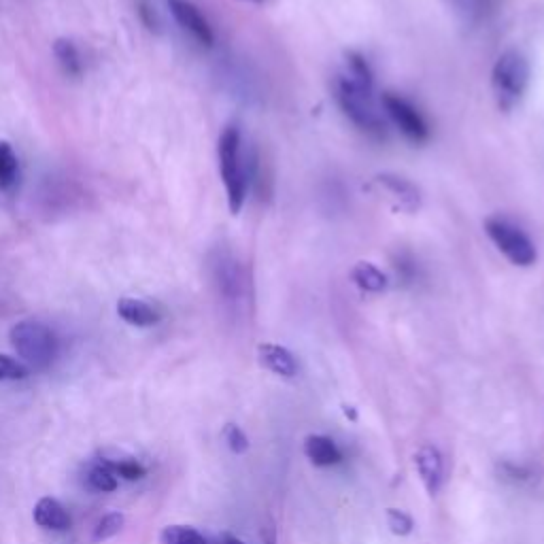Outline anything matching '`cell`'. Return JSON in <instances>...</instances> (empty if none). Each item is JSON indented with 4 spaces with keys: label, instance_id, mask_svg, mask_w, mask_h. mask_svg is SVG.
Here are the masks:
<instances>
[{
    "label": "cell",
    "instance_id": "obj_1",
    "mask_svg": "<svg viewBox=\"0 0 544 544\" xmlns=\"http://www.w3.org/2000/svg\"><path fill=\"white\" fill-rule=\"evenodd\" d=\"M332 92L338 109L343 111V115L357 130L374 141H387L389 124L381 105H377V100H374V92L357 85L345 73H338L334 77Z\"/></svg>",
    "mask_w": 544,
    "mask_h": 544
},
{
    "label": "cell",
    "instance_id": "obj_2",
    "mask_svg": "<svg viewBox=\"0 0 544 544\" xmlns=\"http://www.w3.org/2000/svg\"><path fill=\"white\" fill-rule=\"evenodd\" d=\"M219 175L226 187L228 209L232 215H238L245 207L249 190V170L243 156V134L241 128L230 124L224 128L217 143Z\"/></svg>",
    "mask_w": 544,
    "mask_h": 544
},
{
    "label": "cell",
    "instance_id": "obj_3",
    "mask_svg": "<svg viewBox=\"0 0 544 544\" xmlns=\"http://www.w3.org/2000/svg\"><path fill=\"white\" fill-rule=\"evenodd\" d=\"M532 79V64L519 49H506L493 62L491 92L500 111L510 113L521 105Z\"/></svg>",
    "mask_w": 544,
    "mask_h": 544
},
{
    "label": "cell",
    "instance_id": "obj_4",
    "mask_svg": "<svg viewBox=\"0 0 544 544\" xmlns=\"http://www.w3.org/2000/svg\"><path fill=\"white\" fill-rule=\"evenodd\" d=\"M485 232L489 241L504 258L517 268H532L538 262V247L521 226L513 219L502 215H491L485 219Z\"/></svg>",
    "mask_w": 544,
    "mask_h": 544
},
{
    "label": "cell",
    "instance_id": "obj_5",
    "mask_svg": "<svg viewBox=\"0 0 544 544\" xmlns=\"http://www.w3.org/2000/svg\"><path fill=\"white\" fill-rule=\"evenodd\" d=\"M11 345L34 368H45L54 362L58 351L56 334L51 332L45 323L39 321H20L11 328Z\"/></svg>",
    "mask_w": 544,
    "mask_h": 544
},
{
    "label": "cell",
    "instance_id": "obj_6",
    "mask_svg": "<svg viewBox=\"0 0 544 544\" xmlns=\"http://www.w3.org/2000/svg\"><path fill=\"white\" fill-rule=\"evenodd\" d=\"M381 109L385 119L394 124L406 141L415 145H423L430 141L432 130L428 119L421 113V109L415 105L411 98H406L400 92H383L381 96Z\"/></svg>",
    "mask_w": 544,
    "mask_h": 544
},
{
    "label": "cell",
    "instance_id": "obj_7",
    "mask_svg": "<svg viewBox=\"0 0 544 544\" xmlns=\"http://www.w3.org/2000/svg\"><path fill=\"white\" fill-rule=\"evenodd\" d=\"M170 13H173L175 22L190 34L194 41H198L202 47H213L215 45V32L209 24L204 13L190 3V0H166Z\"/></svg>",
    "mask_w": 544,
    "mask_h": 544
},
{
    "label": "cell",
    "instance_id": "obj_8",
    "mask_svg": "<svg viewBox=\"0 0 544 544\" xmlns=\"http://www.w3.org/2000/svg\"><path fill=\"white\" fill-rule=\"evenodd\" d=\"M374 183H377L381 190L389 196V200L396 204L398 211L404 213H417L421 209V190L419 185L413 183L411 179H406L398 173H381L374 177Z\"/></svg>",
    "mask_w": 544,
    "mask_h": 544
},
{
    "label": "cell",
    "instance_id": "obj_9",
    "mask_svg": "<svg viewBox=\"0 0 544 544\" xmlns=\"http://www.w3.org/2000/svg\"><path fill=\"white\" fill-rule=\"evenodd\" d=\"M217 283H219V289L221 294L226 296V300H232V302H238L245 298V292H247V279H245V272H243V266L241 262H238L236 258H232V255H221L219 262H217Z\"/></svg>",
    "mask_w": 544,
    "mask_h": 544
},
{
    "label": "cell",
    "instance_id": "obj_10",
    "mask_svg": "<svg viewBox=\"0 0 544 544\" xmlns=\"http://www.w3.org/2000/svg\"><path fill=\"white\" fill-rule=\"evenodd\" d=\"M415 468L421 476L425 491L430 496H436L442 485V474H445V462H442V453L434 445H423L415 453Z\"/></svg>",
    "mask_w": 544,
    "mask_h": 544
},
{
    "label": "cell",
    "instance_id": "obj_11",
    "mask_svg": "<svg viewBox=\"0 0 544 544\" xmlns=\"http://www.w3.org/2000/svg\"><path fill=\"white\" fill-rule=\"evenodd\" d=\"M258 360L260 364L270 370L272 374L283 379H294L298 374V360L296 355L283 345L275 343H262L258 347Z\"/></svg>",
    "mask_w": 544,
    "mask_h": 544
},
{
    "label": "cell",
    "instance_id": "obj_12",
    "mask_svg": "<svg viewBox=\"0 0 544 544\" xmlns=\"http://www.w3.org/2000/svg\"><path fill=\"white\" fill-rule=\"evenodd\" d=\"M304 455L317 468H330L343 462V451L338 449L336 442L330 436L311 434L304 438Z\"/></svg>",
    "mask_w": 544,
    "mask_h": 544
},
{
    "label": "cell",
    "instance_id": "obj_13",
    "mask_svg": "<svg viewBox=\"0 0 544 544\" xmlns=\"http://www.w3.org/2000/svg\"><path fill=\"white\" fill-rule=\"evenodd\" d=\"M117 315L122 317L130 326L136 328H151L162 319L160 311L153 309V306L145 300L136 298H122L117 302Z\"/></svg>",
    "mask_w": 544,
    "mask_h": 544
},
{
    "label": "cell",
    "instance_id": "obj_14",
    "mask_svg": "<svg viewBox=\"0 0 544 544\" xmlns=\"http://www.w3.org/2000/svg\"><path fill=\"white\" fill-rule=\"evenodd\" d=\"M34 521H37V525L45 527V530L54 532H66L73 523L71 515L66 513V508L54 498L39 500V504L34 506Z\"/></svg>",
    "mask_w": 544,
    "mask_h": 544
},
{
    "label": "cell",
    "instance_id": "obj_15",
    "mask_svg": "<svg viewBox=\"0 0 544 544\" xmlns=\"http://www.w3.org/2000/svg\"><path fill=\"white\" fill-rule=\"evenodd\" d=\"M351 281L366 294H383L389 285L385 272L372 262H357L351 268Z\"/></svg>",
    "mask_w": 544,
    "mask_h": 544
},
{
    "label": "cell",
    "instance_id": "obj_16",
    "mask_svg": "<svg viewBox=\"0 0 544 544\" xmlns=\"http://www.w3.org/2000/svg\"><path fill=\"white\" fill-rule=\"evenodd\" d=\"M345 75L353 79L357 85H362V88L374 92V71L370 62L366 60V56L360 54V51H347Z\"/></svg>",
    "mask_w": 544,
    "mask_h": 544
},
{
    "label": "cell",
    "instance_id": "obj_17",
    "mask_svg": "<svg viewBox=\"0 0 544 544\" xmlns=\"http://www.w3.org/2000/svg\"><path fill=\"white\" fill-rule=\"evenodd\" d=\"M20 179V160L7 141H0V190H11Z\"/></svg>",
    "mask_w": 544,
    "mask_h": 544
},
{
    "label": "cell",
    "instance_id": "obj_18",
    "mask_svg": "<svg viewBox=\"0 0 544 544\" xmlns=\"http://www.w3.org/2000/svg\"><path fill=\"white\" fill-rule=\"evenodd\" d=\"M54 54L62 66V71L66 75H71V77H81L83 73V62H81V56H79V51L75 47L73 41H68V39H58L54 43Z\"/></svg>",
    "mask_w": 544,
    "mask_h": 544
},
{
    "label": "cell",
    "instance_id": "obj_19",
    "mask_svg": "<svg viewBox=\"0 0 544 544\" xmlns=\"http://www.w3.org/2000/svg\"><path fill=\"white\" fill-rule=\"evenodd\" d=\"M162 544H209L204 536L190 525H168L160 534Z\"/></svg>",
    "mask_w": 544,
    "mask_h": 544
},
{
    "label": "cell",
    "instance_id": "obj_20",
    "mask_svg": "<svg viewBox=\"0 0 544 544\" xmlns=\"http://www.w3.org/2000/svg\"><path fill=\"white\" fill-rule=\"evenodd\" d=\"M100 462L105 464L111 472H115V476H124L126 481L143 479V476L147 474V470L132 457H126V459H100Z\"/></svg>",
    "mask_w": 544,
    "mask_h": 544
},
{
    "label": "cell",
    "instance_id": "obj_21",
    "mask_svg": "<svg viewBox=\"0 0 544 544\" xmlns=\"http://www.w3.org/2000/svg\"><path fill=\"white\" fill-rule=\"evenodd\" d=\"M88 483H90V487L96 489V491L109 493V491H115V489H117V476H115V472H111L105 464L96 462V464L90 466V470H88Z\"/></svg>",
    "mask_w": 544,
    "mask_h": 544
},
{
    "label": "cell",
    "instance_id": "obj_22",
    "mask_svg": "<svg viewBox=\"0 0 544 544\" xmlns=\"http://www.w3.org/2000/svg\"><path fill=\"white\" fill-rule=\"evenodd\" d=\"M387 525L391 534L396 536H408L413 534L415 530V521L413 517L406 513V510H400V508H387Z\"/></svg>",
    "mask_w": 544,
    "mask_h": 544
},
{
    "label": "cell",
    "instance_id": "obj_23",
    "mask_svg": "<svg viewBox=\"0 0 544 544\" xmlns=\"http://www.w3.org/2000/svg\"><path fill=\"white\" fill-rule=\"evenodd\" d=\"M498 474H500L502 481L513 483V485H521V483L532 481V476H534V472L527 466H521V464H515V462H506V459L498 464Z\"/></svg>",
    "mask_w": 544,
    "mask_h": 544
},
{
    "label": "cell",
    "instance_id": "obj_24",
    "mask_svg": "<svg viewBox=\"0 0 544 544\" xmlns=\"http://www.w3.org/2000/svg\"><path fill=\"white\" fill-rule=\"evenodd\" d=\"M126 519L122 513H109L102 517L96 525V532H94V540H109L113 536H117L119 532H122Z\"/></svg>",
    "mask_w": 544,
    "mask_h": 544
},
{
    "label": "cell",
    "instance_id": "obj_25",
    "mask_svg": "<svg viewBox=\"0 0 544 544\" xmlns=\"http://www.w3.org/2000/svg\"><path fill=\"white\" fill-rule=\"evenodd\" d=\"M28 377V368L9 355H0V381H20Z\"/></svg>",
    "mask_w": 544,
    "mask_h": 544
},
{
    "label": "cell",
    "instance_id": "obj_26",
    "mask_svg": "<svg viewBox=\"0 0 544 544\" xmlns=\"http://www.w3.org/2000/svg\"><path fill=\"white\" fill-rule=\"evenodd\" d=\"M224 438L228 442V449L236 455H243L247 449H249V438L247 434L238 428V425L234 423H228L224 428Z\"/></svg>",
    "mask_w": 544,
    "mask_h": 544
},
{
    "label": "cell",
    "instance_id": "obj_27",
    "mask_svg": "<svg viewBox=\"0 0 544 544\" xmlns=\"http://www.w3.org/2000/svg\"><path fill=\"white\" fill-rule=\"evenodd\" d=\"M141 15L145 17V24L147 28H156V13H153V9H149L147 3H141Z\"/></svg>",
    "mask_w": 544,
    "mask_h": 544
},
{
    "label": "cell",
    "instance_id": "obj_28",
    "mask_svg": "<svg viewBox=\"0 0 544 544\" xmlns=\"http://www.w3.org/2000/svg\"><path fill=\"white\" fill-rule=\"evenodd\" d=\"M219 544H245V542H243V540H238L236 536L226 534V536H221V538H219Z\"/></svg>",
    "mask_w": 544,
    "mask_h": 544
},
{
    "label": "cell",
    "instance_id": "obj_29",
    "mask_svg": "<svg viewBox=\"0 0 544 544\" xmlns=\"http://www.w3.org/2000/svg\"><path fill=\"white\" fill-rule=\"evenodd\" d=\"M343 411H345V417L351 419V421H357V413H355V408L353 406H343Z\"/></svg>",
    "mask_w": 544,
    "mask_h": 544
},
{
    "label": "cell",
    "instance_id": "obj_30",
    "mask_svg": "<svg viewBox=\"0 0 544 544\" xmlns=\"http://www.w3.org/2000/svg\"><path fill=\"white\" fill-rule=\"evenodd\" d=\"M447 3L449 5H459V3H462V0H447Z\"/></svg>",
    "mask_w": 544,
    "mask_h": 544
},
{
    "label": "cell",
    "instance_id": "obj_31",
    "mask_svg": "<svg viewBox=\"0 0 544 544\" xmlns=\"http://www.w3.org/2000/svg\"><path fill=\"white\" fill-rule=\"evenodd\" d=\"M247 3H264V0H247Z\"/></svg>",
    "mask_w": 544,
    "mask_h": 544
}]
</instances>
